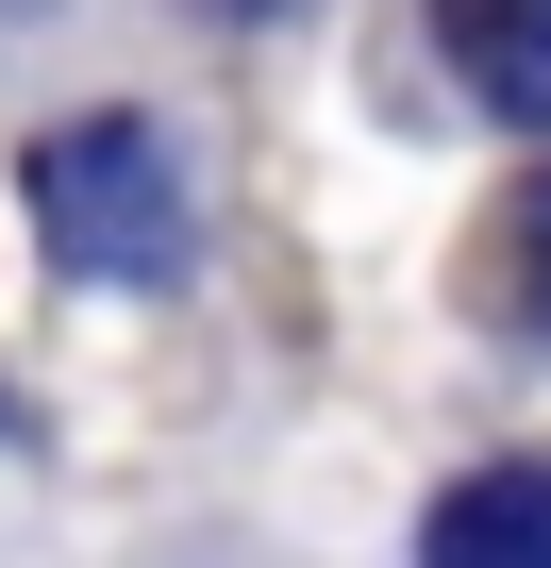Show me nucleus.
<instances>
[{
  "mask_svg": "<svg viewBox=\"0 0 551 568\" xmlns=\"http://www.w3.org/2000/svg\"><path fill=\"white\" fill-rule=\"evenodd\" d=\"M34 234L68 284H167L201 251V201L151 118H68V134H34Z\"/></svg>",
  "mask_w": 551,
  "mask_h": 568,
  "instance_id": "1",
  "label": "nucleus"
},
{
  "mask_svg": "<svg viewBox=\"0 0 551 568\" xmlns=\"http://www.w3.org/2000/svg\"><path fill=\"white\" fill-rule=\"evenodd\" d=\"M435 51L484 118H518V134L551 118V0H435Z\"/></svg>",
  "mask_w": 551,
  "mask_h": 568,
  "instance_id": "2",
  "label": "nucleus"
},
{
  "mask_svg": "<svg viewBox=\"0 0 551 568\" xmlns=\"http://www.w3.org/2000/svg\"><path fill=\"white\" fill-rule=\"evenodd\" d=\"M418 568H551V468H468L435 518H418Z\"/></svg>",
  "mask_w": 551,
  "mask_h": 568,
  "instance_id": "3",
  "label": "nucleus"
},
{
  "mask_svg": "<svg viewBox=\"0 0 551 568\" xmlns=\"http://www.w3.org/2000/svg\"><path fill=\"white\" fill-rule=\"evenodd\" d=\"M484 267H501V318H518V335H551V168L518 184V217L484 234Z\"/></svg>",
  "mask_w": 551,
  "mask_h": 568,
  "instance_id": "4",
  "label": "nucleus"
},
{
  "mask_svg": "<svg viewBox=\"0 0 551 568\" xmlns=\"http://www.w3.org/2000/svg\"><path fill=\"white\" fill-rule=\"evenodd\" d=\"M201 18H285V0H201Z\"/></svg>",
  "mask_w": 551,
  "mask_h": 568,
  "instance_id": "5",
  "label": "nucleus"
}]
</instances>
